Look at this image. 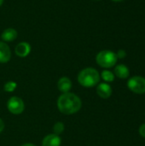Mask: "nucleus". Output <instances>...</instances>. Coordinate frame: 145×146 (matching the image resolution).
I'll return each mask as SVG.
<instances>
[{"label":"nucleus","mask_w":145,"mask_h":146,"mask_svg":"<svg viewBox=\"0 0 145 146\" xmlns=\"http://www.w3.org/2000/svg\"><path fill=\"white\" fill-rule=\"evenodd\" d=\"M82 106L80 98L71 92L62 93L57 100V107L60 112L65 115H73L79 111Z\"/></svg>","instance_id":"f257e3e1"},{"label":"nucleus","mask_w":145,"mask_h":146,"mask_svg":"<svg viewBox=\"0 0 145 146\" xmlns=\"http://www.w3.org/2000/svg\"><path fill=\"white\" fill-rule=\"evenodd\" d=\"M100 74L98 71L93 68H86L78 74V81L84 87H93L98 84Z\"/></svg>","instance_id":"f03ea898"},{"label":"nucleus","mask_w":145,"mask_h":146,"mask_svg":"<svg viewBox=\"0 0 145 146\" xmlns=\"http://www.w3.org/2000/svg\"><path fill=\"white\" fill-rule=\"evenodd\" d=\"M118 57L116 56V53H115L112 50H104L97 53L96 56V62L97 63L104 68H109L114 67L117 62Z\"/></svg>","instance_id":"7ed1b4c3"},{"label":"nucleus","mask_w":145,"mask_h":146,"mask_svg":"<svg viewBox=\"0 0 145 146\" xmlns=\"http://www.w3.org/2000/svg\"><path fill=\"white\" fill-rule=\"evenodd\" d=\"M128 88L134 93H145V79L141 76H134L129 79L127 82Z\"/></svg>","instance_id":"20e7f679"},{"label":"nucleus","mask_w":145,"mask_h":146,"mask_svg":"<svg viewBox=\"0 0 145 146\" xmlns=\"http://www.w3.org/2000/svg\"><path fill=\"white\" fill-rule=\"evenodd\" d=\"M7 108L9 111L13 115H20L24 111L25 105L21 98L18 97H12L7 103Z\"/></svg>","instance_id":"39448f33"},{"label":"nucleus","mask_w":145,"mask_h":146,"mask_svg":"<svg viewBox=\"0 0 145 146\" xmlns=\"http://www.w3.org/2000/svg\"><path fill=\"white\" fill-rule=\"evenodd\" d=\"M15 52L19 57H26L31 52V45L27 42H21L15 46Z\"/></svg>","instance_id":"423d86ee"},{"label":"nucleus","mask_w":145,"mask_h":146,"mask_svg":"<svg viewBox=\"0 0 145 146\" xmlns=\"http://www.w3.org/2000/svg\"><path fill=\"white\" fill-rule=\"evenodd\" d=\"M11 58V50L9 45L3 42L0 41V63H6Z\"/></svg>","instance_id":"0eeeda50"},{"label":"nucleus","mask_w":145,"mask_h":146,"mask_svg":"<svg viewBox=\"0 0 145 146\" xmlns=\"http://www.w3.org/2000/svg\"><path fill=\"white\" fill-rule=\"evenodd\" d=\"M97 93L100 98L107 99L112 94V88L107 83H101L97 87Z\"/></svg>","instance_id":"6e6552de"},{"label":"nucleus","mask_w":145,"mask_h":146,"mask_svg":"<svg viewBox=\"0 0 145 146\" xmlns=\"http://www.w3.org/2000/svg\"><path fill=\"white\" fill-rule=\"evenodd\" d=\"M61 144L62 140L60 136L55 133L47 135L42 141V146H61Z\"/></svg>","instance_id":"1a4fd4ad"},{"label":"nucleus","mask_w":145,"mask_h":146,"mask_svg":"<svg viewBox=\"0 0 145 146\" xmlns=\"http://www.w3.org/2000/svg\"><path fill=\"white\" fill-rule=\"evenodd\" d=\"M57 87L58 90L62 93L69 92V91L72 88V81L68 77H62L59 79L57 82Z\"/></svg>","instance_id":"9d476101"},{"label":"nucleus","mask_w":145,"mask_h":146,"mask_svg":"<svg viewBox=\"0 0 145 146\" xmlns=\"http://www.w3.org/2000/svg\"><path fill=\"white\" fill-rule=\"evenodd\" d=\"M17 31L15 28L9 27L6 28L2 33H1V38L3 42H12L17 38Z\"/></svg>","instance_id":"9b49d317"},{"label":"nucleus","mask_w":145,"mask_h":146,"mask_svg":"<svg viewBox=\"0 0 145 146\" xmlns=\"http://www.w3.org/2000/svg\"><path fill=\"white\" fill-rule=\"evenodd\" d=\"M129 68L124 64H119L115 68V75L120 79H126L129 77Z\"/></svg>","instance_id":"f8f14e48"},{"label":"nucleus","mask_w":145,"mask_h":146,"mask_svg":"<svg viewBox=\"0 0 145 146\" xmlns=\"http://www.w3.org/2000/svg\"><path fill=\"white\" fill-rule=\"evenodd\" d=\"M101 77L106 82H113L115 80V74L109 70H103L101 73Z\"/></svg>","instance_id":"ddd939ff"},{"label":"nucleus","mask_w":145,"mask_h":146,"mask_svg":"<svg viewBox=\"0 0 145 146\" xmlns=\"http://www.w3.org/2000/svg\"><path fill=\"white\" fill-rule=\"evenodd\" d=\"M17 87V84L14 81H8L4 84L3 89L7 92H14Z\"/></svg>","instance_id":"4468645a"},{"label":"nucleus","mask_w":145,"mask_h":146,"mask_svg":"<svg viewBox=\"0 0 145 146\" xmlns=\"http://www.w3.org/2000/svg\"><path fill=\"white\" fill-rule=\"evenodd\" d=\"M64 131V124L62 122H56L53 127V132L56 135H60Z\"/></svg>","instance_id":"2eb2a0df"},{"label":"nucleus","mask_w":145,"mask_h":146,"mask_svg":"<svg viewBox=\"0 0 145 146\" xmlns=\"http://www.w3.org/2000/svg\"><path fill=\"white\" fill-rule=\"evenodd\" d=\"M116 56H117V57H118V58L122 59V58L126 57V52L124 50H118V52L116 53Z\"/></svg>","instance_id":"dca6fc26"},{"label":"nucleus","mask_w":145,"mask_h":146,"mask_svg":"<svg viewBox=\"0 0 145 146\" xmlns=\"http://www.w3.org/2000/svg\"><path fill=\"white\" fill-rule=\"evenodd\" d=\"M138 132H139V134H140L142 137L145 138V123L144 124H143V125L139 127Z\"/></svg>","instance_id":"f3484780"},{"label":"nucleus","mask_w":145,"mask_h":146,"mask_svg":"<svg viewBox=\"0 0 145 146\" xmlns=\"http://www.w3.org/2000/svg\"><path fill=\"white\" fill-rule=\"evenodd\" d=\"M4 129V123L3 121V120L0 118V133L3 132V130Z\"/></svg>","instance_id":"a211bd4d"},{"label":"nucleus","mask_w":145,"mask_h":146,"mask_svg":"<svg viewBox=\"0 0 145 146\" xmlns=\"http://www.w3.org/2000/svg\"><path fill=\"white\" fill-rule=\"evenodd\" d=\"M21 146H36L34 145H32V144H29V143H27V144H24V145H22Z\"/></svg>","instance_id":"6ab92c4d"},{"label":"nucleus","mask_w":145,"mask_h":146,"mask_svg":"<svg viewBox=\"0 0 145 146\" xmlns=\"http://www.w3.org/2000/svg\"><path fill=\"white\" fill-rule=\"evenodd\" d=\"M114 2H121V1H124V0H112Z\"/></svg>","instance_id":"aec40b11"},{"label":"nucleus","mask_w":145,"mask_h":146,"mask_svg":"<svg viewBox=\"0 0 145 146\" xmlns=\"http://www.w3.org/2000/svg\"><path fill=\"white\" fill-rule=\"evenodd\" d=\"M3 0H0V6L3 4Z\"/></svg>","instance_id":"412c9836"},{"label":"nucleus","mask_w":145,"mask_h":146,"mask_svg":"<svg viewBox=\"0 0 145 146\" xmlns=\"http://www.w3.org/2000/svg\"><path fill=\"white\" fill-rule=\"evenodd\" d=\"M94 1H100V0H94Z\"/></svg>","instance_id":"4be33fe9"}]
</instances>
